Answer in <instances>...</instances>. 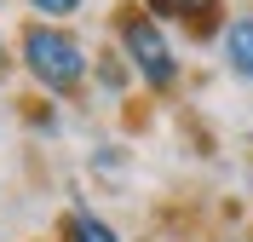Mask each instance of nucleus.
Returning <instances> with one entry per match:
<instances>
[{"instance_id": "nucleus-1", "label": "nucleus", "mask_w": 253, "mask_h": 242, "mask_svg": "<svg viewBox=\"0 0 253 242\" xmlns=\"http://www.w3.org/2000/svg\"><path fill=\"white\" fill-rule=\"evenodd\" d=\"M23 64L29 75L46 87V93H75L81 81H86V52H81L75 35L52 29V23H35L23 35Z\"/></svg>"}, {"instance_id": "nucleus-2", "label": "nucleus", "mask_w": 253, "mask_h": 242, "mask_svg": "<svg viewBox=\"0 0 253 242\" xmlns=\"http://www.w3.org/2000/svg\"><path fill=\"white\" fill-rule=\"evenodd\" d=\"M121 47H126V58H132V69H138L156 93H161V87H173L178 58H173V47H167V35H161L144 12H126V17H121Z\"/></svg>"}, {"instance_id": "nucleus-3", "label": "nucleus", "mask_w": 253, "mask_h": 242, "mask_svg": "<svg viewBox=\"0 0 253 242\" xmlns=\"http://www.w3.org/2000/svg\"><path fill=\"white\" fill-rule=\"evenodd\" d=\"M224 52H230V69L253 81V17H236L224 29Z\"/></svg>"}, {"instance_id": "nucleus-4", "label": "nucleus", "mask_w": 253, "mask_h": 242, "mask_svg": "<svg viewBox=\"0 0 253 242\" xmlns=\"http://www.w3.org/2000/svg\"><path fill=\"white\" fill-rule=\"evenodd\" d=\"M63 242H121V237H115L98 213H69V219H63Z\"/></svg>"}, {"instance_id": "nucleus-5", "label": "nucleus", "mask_w": 253, "mask_h": 242, "mask_svg": "<svg viewBox=\"0 0 253 242\" xmlns=\"http://www.w3.org/2000/svg\"><path fill=\"white\" fill-rule=\"evenodd\" d=\"M150 6L167 17H190V23H207V12H213V0H150Z\"/></svg>"}, {"instance_id": "nucleus-6", "label": "nucleus", "mask_w": 253, "mask_h": 242, "mask_svg": "<svg viewBox=\"0 0 253 242\" xmlns=\"http://www.w3.org/2000/svg\"><path fill=\"white\" fill-rule=\"evenodd\" d=\"M35 12L41 17H69V12H81V6H86V0H29Z\"/></svg>"}]
</instances>
